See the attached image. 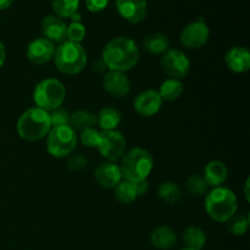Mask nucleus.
<instances>
[{"label":"nucleus","mask_w":250,"mask_h":250,"mask_svg":"<svg viewBox=\"0 0 250 250\" xmlns=\"http://www.w3.org/2000/svg\"><path fill=\"white\" fill-rule=\"evenodd\" d=\"M102 58L110 71L126 72L138 62L139 48L136 42L128 37H116L104 46Z\"/></svg>","instance_id":"obj_1"},{"label":"nucleus","mask_w":250,"mask_h":250,"mask_svg":"<svg viewBox=\"0 0 250 250\" xmlns=\"http://www.w3.org/2000/svg\"><path fill=\"white\" fill-rule=\"evenodd\" d=\"M154 160L151 154L146 149L132 148L121 159V170L122 180L129 181V182H141L146 180L153 170Z\"/></svg>","instance_id":"obj_2"},{"label":"nucleus","mask_w":250,"mask_h":250,"mask_svg":"<svg viewBox=\"0 0 250 250\" xmlns=\"http://www.w3.org/2000/svg\"><path fill=\"white\" fill-rule=\"evenodd\" d=\"M205 210L216 222H227L236 215L238 202L233 190L226 187L212 188L205 195Z\"/></svg>","instance_id":"obj_3"},{"label":"nucleus","mask_w":250,"mask_h":250,"mask_svg":"<svg viewBox=\"0 0 250 250\" xmlns=\"http://www.w3.org/2000/svg\"><path fill=\"white\" fill-rule=\"evenodd\" d=\"M16 128L19 136L24 141H41L51 129L49 112L37 106L31 107L20 116Z\"/></svg>","instance_id":"obj_4"},{"label":"nucleus","mask_w":250,"mask_h":250,"mask_svg":"<svg viewBox=\"0 0 250 250\" xmlns=\"http://www.w3.org/2000/svg\"><path fill=\"white\" fill-rule=\"evenodd\" d=\"M54 61L60 72L77 75L87 65V53L80 43L65 41L55 49Z\"/></svg>","instance_id":"obj_5"},{"label":"nucleus","mask_w":250,"mask_h":250,"mask_svg":"<svg viewBox=\"0 0 250 250\" xmlns=\"http://www.w3.org/2000/svg\"><path fill=\"white\" fill-rule=\"evenodd\" d=\"M66 98V88L61 81L56 78H46L36 85L33 92V100L37 107L45 111L60 107Z\"/></svg>","instance_id":"obj_6"},{"label":"nucleus","mask_w":250,"mask_h":250,"mask_svg":"<svg viewBox=\"0 0 250 250\" xmlns=\"http://www.w3.org/2000/svg\"><path fill=\"white\" fill-rule=\"evenodd\" d=\"M46 137V149L54 158H66L77 146V133L68 125L51 127Z\"/></svg>","instance_id":"obj_7"},{"label":"nucleus","mask_w":250,"mask_h":250,"mask_svg":"<svg viewBox=\"0 0 250 250\" xmlns=\"http://www.w3.org/2000/svg\"><path fill=\"white\" fill-rule=\"evenodd\" d=\"M98 150L103 158L109 160L110 163L122 159L126 153V139L121 132L116 131H102L99 134L98 142Z\"/></svg>","instance_id":"obj_8"},{"label":"nucleus","mask_w":250,"mask_h":250,"mask_svg":"<svg viewBox=\"0 0 250 250\" xmlns=\"http://www.w3.org/2000/svg\"><path fill=\"white\" fill-rule=\"evenodd\" d=\"M161 68L170 78L182 80L189 73L190 61L180 49H168L160 61Z\"/></svg>","instance_id":"obj_9"},{"label":"nucleus","mask_w":250,"mask_h":250,"mask_svg":"<svg viewBox=\"0 0 250 250\" xmlns=\"http://www.w3.org/2000/svg\"><path fill=\"white\" fill-rule=\"evenodd\" d=\"M209 36V27L205 23L204 20L199 19L197 21H193L190 23H188L182 29L180 41L183 46L195 50V49L202 48V46H204L207 44Z\"/></svg>","instance_id":"obj_10"},{"label":"nucleus","mask_w":250,"mask_h":250,"mask_svg":"<svg viewBox=\"0 0 250 250\" xmlns=\"http://www.w3.org/2000/svg\"><path fill=\"white\" fill-rule=\"evenodd\" d=\"M115 5L120 16L129 23L137 24L144 21L148 14L146 0H116Z\"/></svg>","instance_id":"obj_11"},{"label":"nucleus","mask_w":250,"mask_h":250,"mask_svg":"<svg viewBox=\"0 0 250 250\" xmlns=\"http://www.w3.org/2000/svg\"><path fill=\"white\" fill-rule=\"evenodd\" d=\"M55 45L44 37L36 38L27 46V58L34 65H44L54 59Z\"/></svg>","instance_id":"obj_12"},{"label":"nucleus","mask_w":250,"mask_h":250,"mask_svg":"<svg viewBox=\"0 0 250 250\" xmlns=\"http://www.w3.org/2000/svg\"><path fill=\"white\" fill-rule=\"evenodd\" d=\"M163 105V99L159 95L158 90L148 89L139 93L134 98L133 106L138 115L143 117H151L158 114Z\"/></svg>","instance_id":"obj_13"},{"label":"nucleus","mask_w":250,"mask_h":250,"mask_svg":"<svg viewBox=\"0 0 250 250\" xmlns=\"http://www.w3.org/2000/svg\"><path fill=\"white\" fill-rule=\"evenodd\" d=\"M103 87L107 94L120 99V98H125L129 93L131 82L125 72L109 70L105 73L104 80H103Z\"/></svg>","instance_id":"obj_14"},{"label":"nucleus","mask_w":250,"mask_h":250,"mask_svg":"<svg viewBox=\"0 0 250 250\" xmlns=\"http://www.w3.org/2000/svg\"><path fill=\"white\" fill-rule=\"evenodd\" d=\"M94 177L100 187L105 188V189H114L122 181L120 166L115 163H110V161L98 165L94 171Z\"/></svg>","instance_id":"obj_15"},{"label":"nucleus","mask_w":250,"mask_h":250,"mask_svg":"<svg viewBox=\"0 0 250 250\" xmlns=\"http://www.w3.org/2000/svg\"><path fill=\"white\" fill-rule=\"evenodd\" d=\"M42 32L44 38L51 43H62L66 41L67 24L56 15H48L42 21Z\"/></svg>","instance_id":"obj_16"},{"label":"nucleus","mask_w":250,"mask_h":250,"mask_svg":"<svg viewBox=\"0 0 250 250\" xmlns=\"http://www.w3.org/2000/svg\"><path fill=\"white\" fill-rule=\"evenodd\" d=\"M229 70L234 73L248 72L250 68V53L246 46H233L225 55Z\"/></svg>","instance_id":"obj_17"},{"label":"nucleus","mask_w":250,"mask_h":250,"mask_svg":"<svg viewBox=\"0 0 250 250\" xmlns=\"http://www.w3.org/2000/svg\"><path fill=\"white\" fill-rule=\"evenodd\" d=\"M203 177L207 181L209 187H221L229 177V168L225 163L220 160L209 161L204 167Z\"/></svg>","instance_id":"obj_18"},{"label":"nucleus","mask_w":250,"mask_h":250,"mask_svg":"<svg viewBox=\"0 0 250 250\" xmlns=\"http://www.w3.org/2000/svg\"><path fill=\"white\" fill-rule=\"evenodd\" d=\"M150 243L159 250H170L177 243V236L171 227L160 226L151 232Z\"/></svg>","instance_id":"obj_19"},{"label":"nucleus","mask_w":250,"mask_h":250,"mask_svg":"<svg viewBox=\"0 0 250 250\" xmlns=\"http://www.w3.org/2000/svg\"><path fill=\"white\" fill-rule=\"evenodd\" d=\"M122 121L121 112L111 106H105L98 112L97 125L102 131H114Z\"/></svg>","instance_id":"obj_20"},{"label":"nucleus","mask_w":250,"mask_h":250,"mask_svg":"<svg viewBox=\"0 0 250 250\" xmlns=\"http://www.w3.org/2000/svg\"><path fill=\"white\" fill-rule=\"evenodd\" d=\"M143 49L149 54L160 55L170 49V41L163 33H150L144 38Z\"/></svg>","instance_id":"obj_21"},{"label":"nucleus","mask_w":250,"mask_h":250,"mask_svg":"<svg viewBox=\"0 0 250 250\" xmlns=\"http://www.w3.org/2000/svg\"><path fill=\"white\" fill-rule=\"evenodd\" d=\"M97 125V115L88 110H77L71 114L68 126L75 132H82L87 128H92Z\"/></svg>","instance_id":"obj_22"},{"label":"nucleus","mask_w":250,"mask_h":250,"mask_svg":"<svg viewBox=\"0 0 250 250\" xmlns=\"http://www.w3.org/2000/svg\"><path fill=\"white\" fill-rule=\"evenodd\" d=\"M182 239L186 244V248L193 250H202L207 243L205 232L198 226H188L182 233Z\"/></svg>","instance_id":"obj_23"},{"label":"nucleus","mask_w":250,"mask_h":250,"mask_svg":"<svg viewBox=\"0 0 250 250\" xmlns=\"http://www.w3.org/2000/svg\"><path fill=\"white\" fill-rule=\"evenodd\" d=\"M159 95L163 100L166 102H173V100L178 99L183 93V83L180 80H175V78H168V80L164 81L160 84L158 90Z\"/></svg>","instance_id":"obj_24"},{"label":"nucleus","mask_w":250,"mask_h":250,"mask_svg":"<svg viewBox=\"0 0 250 250\" xmlns=\"http://www.w3.org/2000/svg\"><path fill=\"white\" fill-rule=\"evenodd\" d=\"M114 189L115 198H116L117 202L121 203V204H132V203L138 198L136 185H134L133 182H129V181L122 180Z\"/></svg>","instance_id":"obj_25"},{"label":"nucleus","mask_w":250,"mask_h":250,"mask_svg":"<svg viewBox=\"0 0 250 250\" xmlns=\"http://www.w3.org/2000/svg\"><path fill=\"white\" fill-rule=\"evenodd\" d=\"M158 195L161 200H164L167 204H177L182 198L180 186L175 182H171V181L161 183L158 189Z\"/></svg>","instance_id":"obj_26"},{"label":"nucleus","mask_w":250,"mask_h":250,"mask_svg":"<svg viewBox=\"0 0 250 250\" xmlns=\"http://www.w3.org/2000/svg\"><path fill=\"white\" fill-rule=\"evenodd\" d=\"M51 7L60 19H70L78 11L80 0H51Z\"/></svg>","instance_id":"obj_27"},{"label":"nucleus","mask_w":250,"mask_h":250,"mask_svg":"<svg viewBox=\"0 0 250 250\" xmlns=\"http://www.w3.org/2000/svg\"><path fill=\"white\" fill-rule=\"evenodd\" d=\"M186 189L193 197H204L209 192V186L203 176L192 175L186 181Z\"/></svg>","instance_id":"obj_28"},{"label":"nucleus","mask_w":250,"mask_h":250,"mask_svg":"<svg viewBox=\"0 0 250 250\" xmlns=\"http://www.w3.org/2000/svg\"><path fill=\"white\" fill-rule=\"evenodd\" d=\"M227 224V229L233 236H243L248 232L250 220L248 215H233Z\"/></svg>","instance_id":"obj_29"},{"label":"nucleus","mask_w":250,"mask_h":250,"mask_svg":"<svg viewBox=\"0 0 250 250\" xmlns=\"http://www.w3.org/2000/svg\"><path fill=\"white\" fill-rule=\"evenodd\" d=\"M85 27L82 22H71L67 26V32H66V38L67 41L73 42V43H80L85 38Z\"/></svg>","instance_id":"obj_30"},{"label":"nucleus","mask_w":250,"mask_h":250,"mask_svg":"<svg viewBox=\"0 0 250 250\" xmlns=\"http://www.w3.org/2000/svg\"><path fill=\"white\" fill-rule=\"evenodd\" d=\"M49 116H50L51 127H56V126L68 125L71 114L66 109H62V107H56V109L49 111Z\"/></svg>","instance_id":"obj_31"},{"label":"nucleus","mask_w":250,"mask_h":250,"mask_svg":"<svg viewBox=\"0 0 250 250\" xmlns=\"http://www.w3.org/2000/svg\"><path fill=\"white\" fill-rule=\"evenodd\" d=\"M99 134L100 132L92 127V128H87L81 132L80 139L83 146H88V148H97L98 142H99Z\"/></svg>","instance_id":"obj_32"},{"label":"nucleus","mask_w":250,"mask_h":250,"mask_svg":"<svg viewBox=\"0 0 250 250\" xmlns=\"http://www.w3.org/2000/svg\"><path fill=\"white\" fill-rule=\"evenodd\" d=\"M88 160L84 155L82 154H77V155H72L67 161V167L71 171H81L88 166Z\"/></svg>","instance_id":"obj_33"},{"label":"nucleus","mask_w":250,"mask_h":250,"mask_svg":"<svg viewBox=\"0 0 250 250\" xmlns=\"http://www.w3.org/2000/svg\"><path fill=\"white\" fill-rule=\"evenodd\" d=\"M109 1L110 0H85V6H87L88 11L93 12V14H99L106 9Z\"/></svg>","instance_id":"obj_34"},{"label":"nucleus","mask_w":250,"mask_h":250,"mask_svg":"<svg viewBox=\"0 0 250 250\" xmlns=\"http://www.w3.org/2000/svg\"><path fill=\"white\" fill-rule=\"evenodd\" d=\"M92 70H93V72H95V73H104V72H106L109 68H107L104 59L99 58V59H97V60H94V62H93V65H92Z\"/></svg>","instance_id":"obj_35"},{"label":"nucleus","mask_w":250,"mask_h":250,"mask_svg":"<svg viewBox=\"0 0 250 250\" xmlns=\"http://www.w3.org/2000/svg\"><path fill=\"white\" fill-rule=\"evenodd\" d=\"M134 185H136V189H137V194H138V197L139 195H144L146 192H148L149 185L146 180L141 181V182H136Z\"/></svg>","instance_id":"obj_36"},{"label":"nucleus","mask_w":250,"mask_h":250,"mask_svg":"<svg viewBox=\"0 0 250 250\" xmlns=\"http://www.w3.org/2000/svg\"><path fill=\"white\" fill-rule=\"evenodd\" d=\"M5 59H6V50H5L4 44L0 42V68H1L2 65H4Z\"/></svg>","instance_id":"obj_37"},{"label":"nucleus","mask_w":250,"mask_h":250,"mask_svg":"<svg viewBox=\"0 0 250 250\" xmlns=\"http://www.w3.org/2000/svg\"><path fill=\"white\" fill-rule=\"evenodd\" d=\"M14 0H0V10H5L11 6Z\"/></svg>","instance_id":"obj_38"},{"label":"nucleus","mask_w":250,"mask_h":250,"mask_svg":"<svg viewBox=\"0 0 250 250\" xmlns=\"http://www.w3.org/2000/svg\"><path fill=\"white\" fill-rule=\"evenodd\" d=\"M249 183H250V180L249 178H247L246 183H244V195H246V199L247 202H249L250 198H249Z\"/></svg>","instance_id":"obj_39"},{"label":"nucleus","mask_w":250,"mask_h":250,"mask_svg":"<svg viewBox=\"0 0 250 250\" xmlns=\"http://www.w3.org/2000/svg\"><path fill=\"white\" fill-rule=\"evenodd\" d=\"M71 22H81V20H82V16H81L80 12H76V14H73L72 16L70 17Z\"/></svg>","instance_id":"obj_40"},{"label":"nucleus","mask_w":250,"mask_h":250,"mask_svg":"<svg viewBox=\"0 0 250 250\" xmlns=\"http://www.w3.org/2000/svg\"><path fill=\"white\" fill-rule=\"evenodd\" d=\"M181 250H193V249H189V248H185V249H181Z\"/></svg>","instance_id":"obj_41"}]
</instances>
